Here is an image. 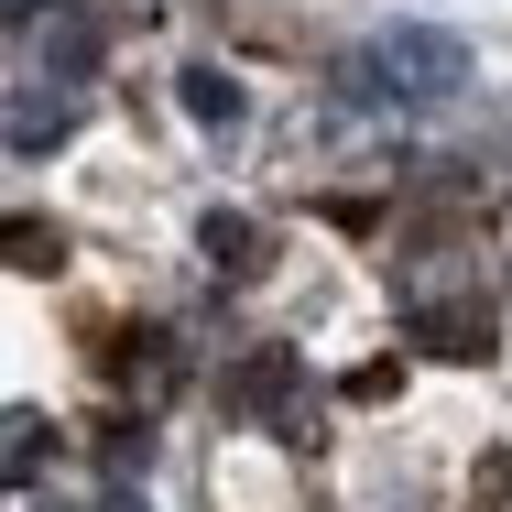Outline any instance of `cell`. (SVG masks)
<instances>
[{"mask_svg":"<svg viewBox=\"0 0 512 512\" xmlns=\"http://www.w3.org/2000/svg\"><path fill=\"white\" fill-rule=\"evenodd\" d=\"M66 131H77V88H66V77H44L33 99L0 109V142H11V153H55Z\"/></svg>","mask_w":512,"mask_h":512,"instance_id":"3","label":"cell"},{"mask_svg":"<svg viewBox=\"0 0 512 512\" xmlns=\"http://www.w3.org/2000/svg\"><path fill=\"white\" fill-rule=\"evenodd\" d=\"M99 44H109L99 11H55V0H44V77H66V88H77V77L99 66Z\"/></svg>","mask_w":512,"mask_h":512,"instance_id":"4","label":"cell"},{"mask_svg":"<svg viewBox=\"0 0 512 512\" xmlns=\"http://www.w3.org/2000/svg\"><path fill=\"white\" fill-rule=\"evenodd\" d=\"M55 458V425L44 414H0V480H33Z\"/></svg>","mask_w":512,"mask_h":512,"instance_id":"8","label":"cell"},{"mask_svg":"<svg viewBox=\"0 0 512 512\" xmlns=\"http://www.w3.org/2000/svg\"><path fill=\"white\" fill-rule=\"evenodd\" d=\"M414 338H425L436 360H480V349H491V316L480 306H414Z\"/></svg>","mask_w":512,"mask_h":512,"instance_id":"7","label":"cell"},{"mask_svg":"<svg viewBox=\"0 0 512 512\" xmlns=\"http://www.w3.org/2000/svg\"><path fill=\"white\" fill-rule=\"evenodd\" d=\"M99 512H153V502H142V491H109V502Z\"/></svg>","mask_w":512,"mask_h":512,"instance_id":"10","label":"cell"},{"mask_svg":"<svg viewBox=\"0 0 512 512\" xmlns=\"http://www.w3.org/2000/svg\"><path fill=\"white\" fill-rule=\"evenodd\" d=\"M175 99H186L197 131H240V120H251V99H240V77H229V66H186V77H175Z\"/></svg>","mask_w":512,"mask_h":512,"instance_id":"6","label":"cell"},{"mask_svg":"<svg viewBox=\"0 0 512 512\" xmlns=\"http://www.w3.org/2000/svg\"><path fill=\"white\" fill-rule=\"evenodd\" d=\"M469 77H480V55L458 33H436V22H382L371 44L338 55V99L382 109V120H436V109L469 99Z\"/></svg>","mask_w":512,"mask_h":512,"instance_id":"1","label":"cell"},{"mask_svg":"<svg viewBox=\"0 0 512 512\" xmlns=\"http://www.w3.org/2000/svg\"><path fill=\"white\" fill-rule=\"evenodd\" d=\"M229 404L262 414V425H295V414H306V371H295V349H251V360L229 371Z\"/></svg>","mask_w":512,"mask_h":512,"instance_id":"2","label":"cell"},{"mask_svg":"<svg viewBox=\"0 0 512 512\" xmlns=\"http://www.w3.org/2000/svg\"><path fill=\"white\" fill-rule=\"evenodd\" d=\"M197 251L229 273V284H251V273H262V218H240V207H207V218H197Z\"/></svg>","mask_w":512,"mask_h":512,"instance_id":"5","label":"cell"},{"mask_svg":"<svg viewBox=\"0 0 512 512\" xmlns=\"http://www.w3.org/2000/svg\"><path fill=\"white\" fill-rule=\"evenodd\" d=\"M0 22H11V33H33V22H44V0H0Z\"/></svg>","mask_w":512,"mask_h":512,"instance_id":"9","label":"cell"}]
</instances>
